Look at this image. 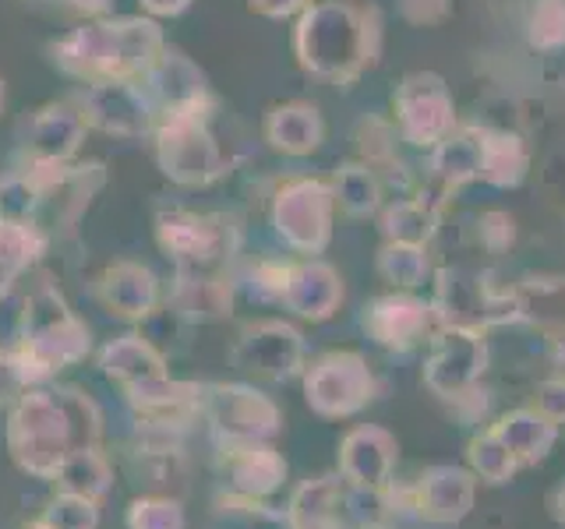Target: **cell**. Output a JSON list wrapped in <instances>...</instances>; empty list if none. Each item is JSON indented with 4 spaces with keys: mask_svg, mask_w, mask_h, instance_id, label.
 <instances>
[{
    "mask_svg": "<svg viewBox=\"0 0 565 529\" xmlns=\"http://www.w3.org/2000/svg\"><path fill=\"white\" fill-rule=\"evenodd\" d=\"M103 423L99 402L82 388L29 385L8 406L4 445L11 463L25 476L50 484L71 452L103 445Z\"/></svg>",
    "mask_w": 565,
    "mask_h": 529,
    "instance_id": "1",
    "label": "cell"
},
{
    "mask_svg": "<svg viewBox=\"0 0 565 529\" xmlns=\"http://www.w3.org/2000/svg\"><path fill=\"white\" fill-rule=\"evenodd\" d=\"M88 328L64 307L53 290H40L29 296L22 314V339L11 349L25 388L50 381L57 370L75 367L88 357Z\"/></svg>",
    "mask_w": 565,
    "mask_h": 529,
    "instance_id": "2",
    "label": "cell"
},
{
    "mask_svg": "<svg viewBox=\"0 0 565 529\" xmlns=\"http://www.w3.org/2000/svg\"><path fill=\"white\" fill-rule=\"evenodd\" d=\"M202 423L212 441H273L282 428L279 406L252 385H205Z\"/></svg>",
    "mask_w": 565,
    "mask_h": 529,
    "instance_id": "3",
    "label": "cell"
},
{
    "mask_svg": "<svg viewBox=\"0 0 565 529\" xmlns=\"http://www.w3.org/2000/svg\"><path fill=\"white\" fill-rule=\"evenodd\" d=\"M371 396H375V378L361 353H326L305 370V399L318 417H353Z\"/></svg>",
    "mask_w": 565,
    "mask_h": 529,
    "instance_id": "4",
    "label": "cell"
},
{
    "mask_svg": "<svg viewBox=\"0 0 565 529\" xmlns=\"http://www.w3.org/2000/svg\"><path fill=\"white\" fill-rule=\"evenodd\" d=\"M216 469L223 490L244 494V498L269 501L282 490L290 466L273 441H220L216 445Z\"/></svg>",
    "mask_w": 565,
    "mask_h": 529,
    "instance_id": "5",
    "label": "cell"
},
{
    "mask_svg": "<svg viewBox=\"0 0 565 529\" xmlns=\"http://www.w3.org/2000/svg\"><path fill=\"white\" fill-rule=\"evenodd\" d=\"M435 311L441 325L452 328H484V325H502L512 322L516 314V296L512 293H494L481 279H470L463 272H441L438 276V296Z\"/></svg>",
    "mask_w": 565,
    "mask_h": 529,
    "instance_id": "6",
    "label": "cell"
},
{
    "mask_svg": "<svg viewBox=\"0 0 565 529\" xmlns=\"http://www.w3.org/2000/svg\"><path fill=\"white\" fill-rule=\"evenodd\" d=\"M488 364L484 339L473 328H452L446 325L435 339V349L428 364H424V385L435 396L456 399L459 392L473 388V381L481 378V370Z\"/></svg>",
    "mask_w": 565,
    "mask_h": 529,
    "instance_id": "7",
    "label": "cell"
},
{
    "mask_svg": "<svg viewBox=\"0 0 565 529\" xmlns=\"http://www.w3.org/2000/svg\"><path fill=\"white\" fill-rule=\"evenodd\" d=\"M234 367L265 381L294 378L305 367V339L282 322H262L247 328L234 346Z\"/></svg>",
    "mask_w": 565,
    "mask_h": 529,
    "instance_id": "8",
    "label": "cell"
},
{
    "mask_svg": "<svg viewBox=\"0 0 565 529\" xmlns=\"http://www.w3.org/2000/svg\"><path fill=\"white\" fill-rule=\"evenodd\" d=\"M473 494H477L473 473L459 469V466H431V469H424L420 484H417L414 508L424 522L456 526L470 516Z\"/></svg>",
    "mask_w": 565,
    "mask_h": 529,
    "instance_id": "9",
    "label": "cell"
},
{
    "mask_svg": "<svg viewBox=\"0 0 565 529\" xmlns=\"http://www.w3.org/2000/svg\"><path fill=\"white\" fill-rule=\"evenodd\" d=\"M396 452V438L385 428H353L340 441V476L353 487H388Z\"/></svg>",
    "mask_w": 565,
    "mask_h": 529,
    "instance_id": "10",
    "label": "cell"
},
{
    "mask_svg": "<svg viewBox=\"0 0 565 529\" xmlns=\"http://www.w3.org/2000/svg\"><path fill=\"white\" fill-rule=\"evenodd\" d=\"M399 114H403V128L420 145H431L441 134L452 128V102L446 96L438 78L431 75H417L403 85L399 93Z\"/></svg>",
    "mask_w": 565,
    "mask_h": 529,
    "instance_id": "11",
    "label": "cell"
},
{
    "mask_svg": "<svg viewBox=\"0 0 565 529\" xmlns=\"http://www.w3.org/2000/svg\"><path fill=\"white\" fill-rule=\"evenodd\" d=\"M329 29L318 22V14L308 18L305 35L315 40V50H308V64H315L318 71H343L350 64L361 61V46H364V32L358 25V18L343 8H326Z\"/></svg>",
    "mask_w": 565,
    "mask_h": 529,
    "instance_id": "12",
    "label": "cell"
},
{
    "mask_svg": "<svg viewBox=\"0 0 565 529\" xmlns=\"http://www.w3.org/2000/svg\"><path fill=\"white\" fill-rule=\"evenodd\" d=\"M428 311L431 307H424L414 296H382L367 307L364 328L375 343L406 349L428 332Z\"/></svg>",
    "mask_w": 565,
    "mask_h": 529,
    "instance_id": "13",
    "label": "cell"
},
{
    "mask_svg": "<svg viewBox=\"0 0 565 529\" xmlns=\"http://www.w3.org/2000/svg\"><path fill=\"white\" fill-rule=\"evenodd\" d=\"M343 494H347L343 476H315V481H305L290 494V505H287L290 526L294 529H347Z\"/></svg>",
    "mask_w": 565,
    "mask_h": 529,
    "instance_id": "14",
    "label": "cell"
},
{
    "mask_svg": "<svg viewBox=\"0 0 565 529\" xmlns=\"http://www.w3.org/2000/svg\"><path fill=\"white\" fill-rule=\"evenodd\" d=\"M99 300L114 317H124V322H141V317L152 314L156 300H159V287H156L152 272L138 269V264H117V269H110L103 276Z\"/></svg>",
    "mask_w": 565,
    "mask_h": 529,
    "instance_id": "15",
    "label": "cell"
},
{
    "mask_svg": "<svg viewBox=\"0 0 565 529\" xmlns=\"http://www.w3.org/2000/svg\"><path fill=\"white\" fill-rule=\"evenodd\" d=\"M99 367L106 378L124 388V392L141 381L170 375L163 353H159L149 339H141V335H120V339H114L99 353Z\"/></svg>",
    "mask_w": 565,
    "mask_h": 529,
    "instance_id": "16",
    "label": "cell"
},
{
    "mask_svg": "<svg viewBox=\"0 0 565 529\" xmlns=\"http://www.w3.org/2000/svg\"><path fill=\"white\" fill-rule=\"evenodd\" d=\"M279 229L294 247L318 251L329 237V202L322 187H297L279 202Z\"/></svg>",
    "mask_w": 565,
    "mask_h": 529,
    "instance_id": "17",
    "label": "cell"
},
{
    "mask_svg": "<svg viewBox=\"0 0 565 529\" xmlns=\"http://www.w3.org/2000/svg\"><path fill=\"white\" fill-rule=\"evenodd\" d=\"M343 300V287L340 276H335L329 264H300V269H290L287 279V293H282V304H287L294 314L311 317V322H322L335 311V304Z\"/></svg>",
    "mask_w": 565,
    "mask_h": 529,
    "instance_id": "18",
    "label": "cell"
},
{
    "mask_svg": "<svg viewBox=\"0 0 565 529\" xmlns=\"http://www.w3.org/2000/svg\"><path fill=\"white\" fill-rule=\"evenodd\" d=\"M53 490H64V494H78V498H88V501H106L114 494V484H117V469H114V458L103 452V445L96 449H78L71 452L57 476H53Z\"/></svg>",
    "mask_w": 565,
    "mask_h": 529,
    "instance_id": "19",
    "label": "cell"
},
{
    "mask_svg": "<svg viewBox=\"0 0 565 529\" xmlns=\"http://www.w3.org/2000/svg\"><path fill=\"white\" fill-rule=\"evenodd\" d=\"M131 476L149 494H177L188 481L184 445H159V441H135L131 449Z\"/></svg>",
    "mask_w": 565,
    "mask_h": 529,
    "instance_id": "20",
    "label": "cell"
},
{
    "mask_svg": "<svg viewBox=\"0 0 565 529\" xmlns=\"http://www.w3.org/2000/svg\"><path fill=\"white\" fill-rule=\"evenodd\" d=\"M491 431L505 441V449L516 455V463H541L555 445L558 423L547 420L541 410H516L502 417Z\"/></svg>",
    "mask_w": 565,
    "mask_h": 529,
    "instance_id": "21",
    "label": "cell"
},
{
    "mask_svg": "<svg viewBox=\"0 0 565 529\" xmlns=\"http://www.w3.org/2000/svg\"><path fill=\"white\" fill-rule=\"evenodd\" d=\"M209 529H294L287 508H276L262 498H244L234 490H220L209 508Z\"/></svg>",
    "mask_w": 565,
    "mask_h": 529,
    "instance_id": "22",
    "label": "cell"
},
{
    "mask_svg": "<svg viewBox=\"0 0 565 529\" xmlns=\"http://www.w3.org/2000/svg\"><path fill=\"white\" fill-rule=\"evenodd\" d=\"M516 314L544 332H565V276H534L516 290Z\"/></svg>",
    "mask_w": 565,
    "mask_h": 529,
    "instance_id": "23",
    "label": "cell"
},
{
    "mask_svg": "<svg viewBox=\"0 0 565 529\" xmlns=\"http://www.w3.org/2000/svg\"><path fill=\"white\" fill-rule=\"evenodd\" d=\"M124 529H188V511L177 494L141 490L124 508Z\"/></svg>",
    "mask_w": 565,
    "mask_h": 529,
    "instance_id": "24",
    "label": "cell"
},
{
    "mask_svg": "<svg viewBox=\"0 0 565 529\" xmlns=\"http://www.w3.org/2000/svg\"><path fill=\"white\" fill-rule=\"evenodd\" d=\"M467 458H470V469L473 476H481L484 484L491 487H499V484H509L512 481V473H516V455H512L505 449V441L488 431L481 438H473L470 441V449H467Z\"/></svg>",
    "mask_w": 565,
    "mask_h": 529,
    "instance_id": "25",
    "label": "cell"
},
{
    "mask_svg": "<svg viewBox=\"0 0 565 529\" xmlns=\"http://www.w3.org/2000/svg\"><path fill=\"white\" fill-rule=\"evenodd\" d=\"M35 519H40L46 529H99V522H103V505L99 501H88V498H78V494L57 490L43 505V511Z\"/></svg>",
    "mask_w": 565,
    "mask_h": 529,
    "instance_id": "26",
    "label": "cell"
},
{
    "mask_svg": "<svg viewBox=\"0 0 565 529\" xmlns=\"http://www.w3.org/2000/svg\"><path fill=\"white\" fill-rule=\"evenodd\" d=\"M435 166H438L441 181H449V184L470 181V176H477L484 166V138L463 134V138L446 141L441 152H438V159H435Z\"/></svg>",
    "mask_w": 565,
    "mask_h": 529,
    "instance_id": "27",
    "label": "cell"
},
{
    "mask_svg": "<svg viewBox=\"0 0 565 529\" xmlns=\"http://www.w3.org/2000/svg\"><path fill=\"white\" fill-rule=\"evenodd\" d=\"M177 307L194 322H212L230 314V287L220 279H191L177 290Z\"/></svg>",
    "mask_w": 565,
    "mask_h": 529,
    "instance_id": "28",
    "label": "cell"
},
{
    "mask_svg": "<svg viewBox=\"0 0 565 529\" xmlns=\"http://www.w3.org/2000/svg\"><path fill=\"white\" fill-rule=\"evenodd\" d=\"M526 155L516 138H488L484 141V166L481 173L491 184H516L523 176Z\"/></svg>",
    "mask_w": 565,
    "mask_h": 529,
    "instance_id": "29",
    "label": "cell"
},
{
    "mask_svg": "<svg viewBox=\"0 0 565 529\" xmlns=\"http://www.w3.org/2000/svg\"><path fill=\"white\" fill-rule=\"evenodd\" d=\"M382 276L388 282H396V287H417V282L428 276V258L417 244H388L382 258Z\"/></svg>",
    "mask_w": 565,
    "mask_h": 529,
    "instance_id": "30",
    "label": "cell"
},
{
    "mask_svg": "<svg viewBox=\"0 0 565 529\" xmlns=\"http://www.w3.org/2000/svg\"><path fill=\"white\" fill-rule=\"evenodd\" d=\"M385 234L393 237V244H424L431 237V208H424V202H406L396 205L385 216Z\"/></svg>",
    "mask_w": 565,
    "mask_h": 529,
    "instance_id": "31",
    "label": "cell"
},
{
    "mask_svg": "<svg viewBox=\"0 0 565 529\" xmlns=\"http://www.w3.org/2000/svg\"><path fill=\"white\" fill-rule=\"evenodd\" d=\"M530 40L537 46L565 43V0H537L534 18H530Z\"/></svg>",
    "mask_w": 565,
    "mask_h": 529,
    "instance_id": "32",
    "label": "cell"
},
{
    "mask_svg": "<svg viewBox=\"0 0 565 529\" xmlns=\"http://www.w3.org/2000/svg\"><path fill=\"white\" fill-rule=\"evenodd\" d=\"M340 198H343V205L350 212H371V208H375V198H379L375 176H371L367 170H361V166H350L340 176Z\"/></svg>",
    "mask_w": 565,
    "mask_h": 529,
    "instance_id": "33",
    "label": "cell"
},
{
    "mask_svg": "<svg viewBox=\"0 0 565 529\" xmlns=\"http://www.w3.org/2000/svg\"><path fill=\"white\" fill-rule=\"evenodd\" d=\"M512 219L505 216V212H491V216H484L481 223V240L484 247H491V251H505V247L512 244Z\"/></svg>",
    "mask_w": 565,
    "mask_h": 529,
    "instance_id": "34",
    "label": "cell"
},
{
    "mask_svg": "<svg viewBox=\"0 0 565 529\" xmlns=\"http://www.w3.org/2000/svg\"><path fill=\"white\" fill-rule=\"evenodd\" d=\"M25 392V381L18 375V364L11 353L0 349V410H8V406Z\"/></svg>",
    "mask_w": 565,
    "mask_h": 529,
    "instance_id": "35",
    "label": "cell"
},
{
    "mask_svg": "<svg viewBox=\"0 0 565 529\" xmlns=\"http://www.w3.org/2000/svg\"><path fill=\"white\" fill-rule=\"evenodd\" d=\"M537 410L555 420V423H565V378L558 381H544L541 392H537Z\"/></svg>",
    "mask_w": 565,
    "mask_h": 529,
    "instance_id": "36",
    "label": "cell"
},
{
    "mask_svg": "<svg viewBox=\"0 0 565 529\" xmlns=\"http://www.w3.org/2000/svg\"><path fill=\"white\" fill-rule=\"evenodd\" d=\"M552 360H555V367L565 370V332H555V339H552Z\"/></svg>",
    "mask_w": 565,
    "mask_h": 529,
    "instance_id": "37",
    "label": "cell"
},
{
    "mask_svg": "<svg viewBox=\"0 0 565 529\" xmlns=\"http://www.w3.org/2000/svg\"><path fill=\"white\" fill-rule=\"evenodd\" d=\"M22 529H46V526H43V522H40V519H32V522H25V526H22Z\"/></svg>",
    "mask_w": 565,
    "mask_h": 529,
    "instance_id": "38",
    "label": "cell"
},
{
    "mask_svg": "<svg viewBox=\"0 0 565 529\" xmlns=\"http://www.w3.org/2000/svg\"><path fill=\"white\" fill-rule=\"evenodd\" d=\"M558 508H562V516H565V487H562V494H558Z\"/></svg>",
    "mask_w": 565,
    "mask_h": 529,
    "instance_id": "39",
    "label": "cell"
}]
</instances>
